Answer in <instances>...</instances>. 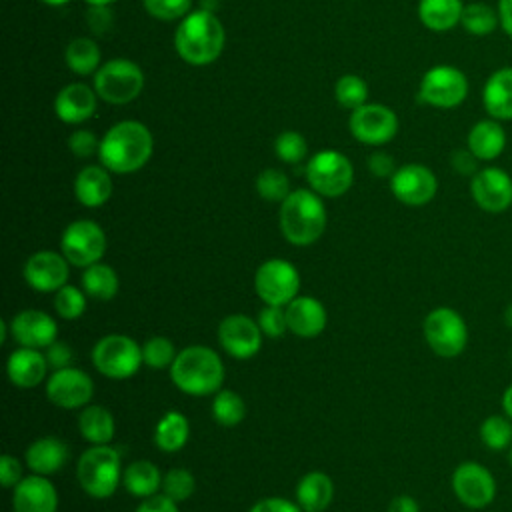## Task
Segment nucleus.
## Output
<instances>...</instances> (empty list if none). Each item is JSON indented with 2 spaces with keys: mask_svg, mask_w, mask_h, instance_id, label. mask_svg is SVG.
<instances>
[{
  "mask_svg": "<svg viewBox=\"0 0 512 512\" xmlns=\"http://www.w3.org/2000/svg\"><path fill=\"white\" fill-rule=\"evenodd\" d=\"M48 370V360L38 348L20 346L8 356L6 374L10 382L18 388H32L38 386Z\"/></svg>",
  "mask_w": 512,
  "mask_h": 512,
  "instance_id": "24",
  "label": "nucleus"
},
{
  "mask_svg": "<svg viewBox=\"0 0 512 512\" xmlns=\"http://www.w3.org/2000/svg\"><path fill=\"white\" fill-rule=\"evenodd\" d=\"M460 24L472 36H488L500 26L498 10H494L492 6L484 4V2L464 4Z\"/></svg>",
  "mask_w": 512,
  "mask_h": 512,
  "instance_id": "36",
  "label": "nucleus"
},
{
  "mask_svg": "<svg viewBox=\"0 0 512 512\" xmlns=\"http://www.w3.org/2000/svg\"><path fill=\"white\" fill-rule=\"evenodd\" d=\"M74 196L88 208H98L112 196L110 170L104 166H86L74 178Z\"/></svg>",
  "mask_w": 512,
  "mask_h": 512,
  "instance_id": "26",
  "label": "nucleus"
},
{
  "mask_svg": "<svg viewBox=\"0 0 512 512\" xmlns=\"http://www.w3.org/2000/svg\"><path fill=\"white\" fill-rule=\"evenodd\" d=\"M498 18L500 28L512 38V0H498Z\"/></svg>",
  "mask_w": 512,
  "mask_h": 512,
  "instance_id": "56",
  "label": "nucleus"
},
{
  "mask_svg": "<svg viewBox=\"0 0 512 512\" xmlns=\"http://www.w3.org/2000/svg\"><path fill=\"white\" fill-rule=\"evenodd\" d=\"M334 96L336 100L348 108V110H356L360 106L366 104L368 98V86L366 82L356 76V74H344L338 78L336 86H334Z\"/></svg>",
  "mask_w": 512,
  "mask_h": 512,
  "instance_id": "39",
  "label": "nucleus"
},
{
  "mask_svg": "<svg viewBox=\"0 0 512 512\" xmlns=\"http://www.w3.org/2000/svg\"><path fill=\"white\" fill-rule=\"evenodd\" d=\"M424 338L434 354L442 358H454L464 352L468 344V326L460 312L448 306L430 310L422 324Z\"/></svg>",
  "mask_w": 512,
  "mask_h": 512,
  "instance_id": "9",
  "label": "nucleus"
},
{
  "mask_svg": "<svg viewBox=\"0 0 512 512\" xmlns=\"http://www.w3.org/2000/svg\"><path fill=\"white\" fill-rule=\"evenodd\" d=\"M502 408H504V414L512 420V384L502 394Z\"/></svg>",
  "mask_w": 512,
  "mask_h": 512,
  "instance_id": "57",
  "label": "nucleus"
},
{
  "mask_svg": "<svg viewBox=\"0 0 512 512\" xmlns=\"http://www.w3.org/2000/svg\"><path fill=\"white\" fill-rule=\"evenodd\" d=\"M224 42V26L210 10L188 12L174 34V48L178 56L192 66H206L214 62L222 54Z\"/></svg>",
  "mask_w": 512,
  "mask_h": 512,
  "instance_id": "2",
  "label": "nucleus"
},
{
  "mask_svg": "<svg viewBox=\"0 0 512 512\" xmlns=\"http://www.w3.org/2000/svg\"><path fill=\"white\" fill-rule=\"evenodd\" d=\"M504 320H506V324L512 328V304H508V308L504 310Z\"/></svg>",
  "mask_w": 512,
  "mask_h": 512,
  "instance_id": "59",
  "label": "nucleus"
},
{
  "mask_svg": "<svg viewBox=\"0 0 512 512\" xmlns=\"http://www.w3.org/2000/svg\"><path fill=\"white\" fill-rule=\"evenodd\" d=\"M82 288L96 300H112L118 292V274L108 264L96 262L84 270Z\"/></svg>",
  "mask_w": 512,
  "mask_h": 512,
  "instance_id": "35",
  "label": "nucleus"
},
{
  "mask_svg": "<svg viewBox=\"0 0 512 512\" xmlns=\"http://www.w3.org/2000/svg\"><path fill=\"white\" fill-rule=\"evenodd\" d=\"M60 248L72 266L88 268L106 252V234L94 220H74L60 238Z\"/></svg>",
  "mask_w": 512,
  "mask_h": 512,
  "instance_id": "12",
  "label": "nucleus"
},
{
  "mask_svg": "<svg viewBox=\"0 0 512 512\" xmlns=\"http://www.w3.org/2000/svg\"><path fill=\"white\" fill-rule=\"evenodd\" d=\"M78 430L90 444H108L116 430L114 416L104 406H86L78 416Z\"/></svg>",
  "mask_w": 512,
  "mask_h": 512,
  "instance_id": "31",
  "label": "nucleus"
},
{
  "mask_svg": "<svg viewBox=\"0 0 512 512\" xmlns=\"http://www.w3.org/2000/svg\"><path fill=\"white\" fill-rule=\"evenodd\" d=\"M326 228V208L314 190H294L280 204L282 236L294 246L314 244Z\"/></svg>",
  "mask_w": 512,
  "mask_h": 512,
  "instance_id": "4",
  "label": "nucleus"
},
{
  "mask_svg": "<svg viewBox=\"0 0 512 512\" xmlns=\"http://www.w3.org/2000/svg\"><path fill=\"white\" fill-rule=\"evenodd\" d=\"M470 194L484 212L500 214L512 206V178L498 166H486L472 176Z\"/></svg>",
  "mask_w": 512,
  "mask_h": 512,
  "instance_id": "15",
  "label": "nucleus"
},
{
  "mask_svg": "<svg viewBox=\"0 0 512 512\" xmlns=\"http://www.w3.org/2000/svg\"><path fill=\"white\" fill-rule=\"evenodd\" d=\"M220 346L238 360L252 358L262 346V330L258 322L244 314H230L218 326Z\"/></svg>",
  "mask_w": 512,
  "mask_h": 512,
  "instance_id": "18",
  "label": "nucleus"
},
{
  "mask_svg": "<svg viewBox=\"0 0 512 512\" xmlns=\"http://www.w3.org/2000/svg\"><path fill=\"white\" fill-rule=\"evenodd\" d=\"M334 496V484L328 474L324 472H308L300 478L296 488L298 506L304 512H322L328 508Z\"/></svg>",
  "mask_w": 512,
  "mask_h": 512,
  "instance_id": "29",
  "label": "nucleus"
},
{
  "mask_svg": "<svg viewBox=\"0 0 512 512\" xmlns=\"http://www.w3.org/2000/svg\"><path fill=\"white\" fill-rule=\"evenodd\" d=\"M256 294L264 304L288 306L300 290V274L292 262L270 258L262 262L254 274Z\"/></svg>",
  "mask_w": 512,
  "mask_h": 512,
  "instance_id": "10",
  "label": "nucleus"
},
{
  "mask_svg": "<svg viewBox=\"0 0 512 512\" xmlns=\"http://www.w3.org/2000/svg\"><path fill=\"white\" fill-rule=\"evenodd\" d=\"M246 414L244 400L234 390H218L212 400V416L220 426L232 428L242 422Z\"/></svg>",
  "mask_w": 512,
  "mask_h": 512,
  "instance_id": "37",
  "label": "nucleus"
},
{
  "mask_svg": "<svg viewBox=\"0 0 512 512\" xmlns=\"http://www.w3.org/2000/svg\"><path fill=\"white\" fill-rule=\"evenodd\" d=\"M388 512H420V506L412 496L402 494V496L392 498V502L388 506Z\"/></svg>",
  "mask_w": 512,
  "mask_h": 512,
  "instance_id": "55",
  "label": "nucleus"
},
{
  "mask_svg": "<svg viewBox=\"0 0 512 512\" xmlns=\"http://www.w3.org/2000/svg\"><path fill=\"white\" fill-rule=\"evenodd\" d=\"M306 150V140L296 130H284L274 140V152L286 164H298L306 156Z\"/></svg>",
  "mask_w": 512,
  "mask_h": 512,
  "instance_id": "44",
  "label": "nucleus"
},
{
  "mask_svg": "<svg viewBox=\"0 0 512 512\" xmlns=\"http://www.w3.org/2000/svg\"><path fill=\"white\" fill-rule=\"evenodd\" d=\"M196 480L186 468H172L162 478V494L174 502H182L194 494Z\"/></svg>",
  "mask_w": 512,
  "mask_h": 512,
  "instance_id": "43",
  "label": "nucleus"
},
{
  "mask_svg": "<svg viewBox=\"0 0 512 512\" xmlns=\"http://www.w3.org/2000/svg\"><path fill=\"white\" fill-rule=\"evenodd\" d=\"M142 358H144L146 366L156 368V370L172 366V362L176 358V350H174L172 340L166 338V336L148 338L142 346Z\"/></svg>",
  "mask_w": 512,
  "mask_h": 512,
  "instance_id": "41",
  "label": "nucleus"
},
{
  "mask_svg": "<svg viewBox=\"0 0 512 512\" xmlns=\"http://www.w3.org/2000/svg\"><path fill=\"white\" fill-rule=\"evenodd\" d=\"M142 362V346L124 334H108L100 338L92 348L94 368L112 380L134 376Z\"/></svg>",
  "mask_w": 512,
  "mask_h": 512,
  "instance_id": "7",
  "label": "nucleus"
},
{
  "mask_svg": "<svg viewBox=\"0 0 512 512\" xmlns=\"http://www.w3.org/2000/svg\"><path fill=\"white\" fill-rule=\"evenodd\" d=\"M144 88V72L126 58H114L94 72V90L108 104H128Z\"/></svg>",
  "mask_w": 512,
  "mask_h": 512,
  "instance_id": "6",
  "label": "nucleus"
},
{
  "mask_svg": "<svg viewBox=\"0 0 512 512\" xmlns=\"http://www.w3.org/2000/svg\"><path fill=\"white\" fill-rule=\"evenodd\" d=\"M44 356L48 360V366L54 368V370H60V368H68L72 364V358H74V352L72 348L66 344V342H58L54 340L48 348H44Z\"/></svg>",
  "mask_w": 512,
  "mask_h": 512,
  "instance_id": "48",
  "label": "nucleus"
},
{
  "mask_svg": "<svg viewBox=\"0 0 512 512\" xmlns=\"http://www.w3.org/2000/svg\"><path fill=\"white\" fill-rule=\"evenodd\" d=\"M256 192L268 202H284L290 194L288 176L278 168H266L256 176Z\"/></svg>",
  "mask_w": 512,
  "mask_h": 512,
  "instance_id": "40",
  "label": "nucleus"
},
{
  "mask_svg": "<svg viewBox=\"0 0 512 512\" xmlns=\"http://www.w3.org/2000/svg\"><path fill=\"white\" fill-rule=\"evenodd\" d=\"M68 148L78 158H90L98 154L100 140L90 130H74L68 138Z\"/></svg>",
  "mask_w": 512,
  "mask_h": 512,
  "instance_id": "47",
  "label": "nucleus"
},
{
  "mask_svg": "<svg viewBox=\"0 0 512 512\" xmlns=\"http://www.w3.org/2000/svg\"><path fill=\"white\" fill-rule=\"evenodd\" d=\"M40 2H44L48 6H62V4H68L70 0H40Z\"/></svg>",
  "mask_w": 512,
  "mask_h": 512,
  "instance_id": "60",
  "label": "nucleus"
},
{
  "mask_svg": "<svg viewBox=\"0 0 512 512\" xmlns=\"http://www.w3.org/2000/svg\"><path fill=\"white\" fill-rule=\"evenodd\" d=\"M96 96V90L82 82L68 84L56 94L54 112L66 124H80L96 112Z\"/></svg>",
  "mask_w": 512,
  "mask_h": 512,
  "instance_id": "22",
  "label": "nucleus"
},
{
  "mask_svg": "<svg viewBox=\"0 0 512 512\" xmlns=\"http://www.w3.org/2000/svg\"><path fill=\"white\" fill-rule=\"evenodd\" d=\"M26 464L34 474H56L68 460V446L56 436H42L26 448Z\"/></svg>",
  "mask_w": 512,
  "mask_h": 512,
  "instance_id": "27",
  "label": "nucleus"
},
{
  "mask_svg": "<svg viewBox=\"0 0 512 512\" xmlns=\"http://www.w3.org/2000/svg\"><path fill=\"white\" fill-rule=\"evenodd\" d=\"M122 484L132 496H138V498L154 496L162 486L160 470L156 468V464L148 460H136L128 464V468L122 472Z\"/></svg>",
  "mask_w": 512,
  "mask_h": 512,
  "instance_id": "32",
  "label": "nucleus"
},
{
  "mask_svg": "<svg viewBox=\"0 0 512 512\" xmlns=\"http://www.w3.org/2000/svg\"><path fill=\"white\" fill-rule=\"evenodd\" d=\"M390 190L406 206H424L436 196L438 180L424 164H404L392 174Z\"/></svg>",
  "mask_w": 512,
  "mask_h": 512,
  "instance_id": "16",
  "label": "nucleus"
},
{
  "mask_svg": "<svg viewBox=\"0 0 512 512\" xmlns=\"http://www.w3.org/2000/svg\"><path fill=\"white\" fill-rule=\"evenodd\" d=\"M258 326H260L262 334H266L268 338H280L288 330L286 308L264 304V308L258 314Z\"/></svg>",
  "mask_w": 512,
  "mask_h": 512,
  "instance_id": "46",
  "label": "nucleus"
},
{
  "mask_svg": "<svg viewBox=\"0 0 512 512\" xmlns=\"http://www.w3.org/2000/svg\"><path fill=\"white\" fill-rule=\"evenodd\" d=\"M484 110L494 120H512V66L494 70L482 88Z\"/></svg>",
  "mask_w": 512,
  "mask_h": 512,
  "instance_id": "25",
  "label": "nucleus"
},
{
  "mask_svg": "<svg viewBox=\"0 0 512 512\" xmlns=\"http://www.w3.org/2000/svg\"><path fill=\"white\" fill-rule=\"evenodd\" d=\"M68 260L64 254L40 250L24 264V280L38 292H58L68 280Z\"/></svg>",
  "mask_w": 512,
  "mask_h": 512,
  "instance_id": "19",
  "label": "nucleus"
},
{
  "mask_svg": "<svg viewBox=\"0 0 512 512\" xmlns=\"http://www.w3.org/2000/svg\"><path fill=\"white\" fill-rule=\"evenodd\" d=\"M250 512H302V508L286 498L280 496H272V498H262L258 500Z\"/></svg>",
  "mask_w": 512,
  "mask_h": 512,
  "instance_id": "51",
  "label": "nucleus"
},
{
  "mask_svg": "<svg viewBox=\"0 0 512 512\" xmlns=\"http://www.w3.org/2000/svg\"><path fill=\"white\" fill-rule=\"evenodd\" d=\"M152 150L154 140L150 130L138 120H122L102 136L98 158L110 172L130 174L150 160Z\"/></svg>",
  "mask_w": 512,
  "mask_h": 512,
  "instance_id": "1",
  "label": "nucleus"
},
{
  "mask_svg": "<svg viewBox=\"0 0 512 512\" xmlns=\"http://www.w3.org/2000/svg\"><path fill=\"white\" fill-rule=\"evenodd\" d=\"M450 164L462 176H474L478 172V158L468 148L466 150L464 148L454 150L452 156H450Z\"/></svg>",
  "mask_w": 512,
  "mask_h": 512,
  "instance_id": "49",
  "label": "nucleus"
},
{
  "mask_svg": "<svg viewBox=\"0 0 512 512\" xmlns=\"http://www.w3.org/2000/svg\"><path fill=\"white\" fill-rule=\"evenodd\" d=\"M504 146H506V132L500 120H494V118L476 122L466 136V148L478 160L498 158L504 152Z\"/></svg>",
  "mask_w": 512,
  "mask_h": 512,
  "instance_id": "28",
  "label": "nucleus"
},
{
  "mask_svg": "<svg viewBox=\"0 0 512 512\" xmlns=\"http://www.w3.org/2000/svg\"><path fill=\"white\" fill-rule=\"evenodd\" d=\"M190 436L188 418L182 412H166L154 430V442L164 452H178L184 448Z\"/></svg>",
  "mask_w": 512,
  "mask_h": 512,
  "instance_id": "33",
  "label": "nucleus"
},
{
  "mask_svg": "<svg viewBox=\"0 0 512 512\" xmlns=\"http://www.w3.org/2000/svg\"><path fill=\"white\" fill-rule=\"evenodd\" d=\"M20 480H22L20 462L14 456L4 454L2 460H0V482H2V486L10 488V486H16Z\"/></svg>",
  "mask_w": 512,
  "mask_h": 512,
  "instance_id": "50",
  "label": "nucleus"
},
{
  "mask_svg": "<svg viewBox=\"0 0 512 512\" xmlns=\"http://www.w3.org/2000/svg\"><path fill=\"white\" fill-rule=\"evenodd\" d=\"M480 440L490 450H504L512 446V420L504 414H492L480 424Z\"/></svg>",
  "mask_w": 512,
  "mask_h": 512,
  "instance_id": "38",
  "label": "nucleus"
},
{
  "mask_svg": "<svg viewBox=\"0 0 512 512\" xmlns=\"http://www.w3.org/2000/svg\"><path fill=\"white\" fill-rule=\"evenodd\" d=\"M286 308L288 330L302 338H314L326 328V308L312 296H296Z\"/></svg>",
  "mask_w": 512,
  "mask_h": 512,
  "instance_id": "23",
  "label": "nucleus"
},
{
  "mask_svg": "<svg viewBox=\"0 0 512 512\" xmlns=\"http://www.w3.org/2000/svg\"><path fill=\"white\" fill-rule=\"evenodd\" d=\"M88 24H90L92 32L102 34L108 28V24H110L108 6H90V10H88Z\"/></svg>",
  "mask_w": 512,
  "mask_h": 512,
  "instance_id": "54",
  "label": "nucleus"
},
{
  "mask_svg": "<svg viewBox=\"0 0 512 512\" xmlns=\"http://www.w3.org/2000/svg\"><path fill=\"white\" fill-rule=\"evenodd\" d=\"M170 378L184 394H216L224 382V364L212 348L188 346L176 354L170 366Z\"/></svg>",
  "mask_w": 512,
  "mask_h": 512,
  "instance_id": "3",
  "label": "nucleus"
},
{
  "mask_svg": "<svg viewBox=\"0 0 512 512\" xmlns=\"http://www.w3.org/2000/svg\"><path fill=\"white\" fill-rule=\"evenodd\" d=\"M306 180L316 194L336 198L350 190L354 182V168L342 152L322 150L308 160Z\"/></svg>",
  "mask_w": 512,
  "mask_h": 512,
  "instance_id": "8",
  "label": "nucleus"
},
{
  "mask_svg": "<svg viewBox=\"0 0 512 512\" xmlns=\"http://www.w3.org/2000/svg\"><path fill=\"white\" fill-rule=\"evenodd\" d=\"M146 12L156 20H182L190 12V0H142Z\"/></svg>",
  "mask_w": 512,
  "mask_h": 512,
  "instance_id": "45",
  "label": "nucleus"
},
{
  "mask_svg": "<svg viewBox=\"0 0 512 512\" xmlns=\"http://www.w3.org/2000/svg\"><path fill=\"white\" fill-rule=\"evenodd\" d=\"M12 338L26 348H48L58 334V326L52 316L42 310H22L10 322Z\"/></svg>",
  "mask_w": 512,
  "mask_h": 512,
  "instance_id": "20",
  "label": "nucleus"
},
{
  "mask_svg": "<svg viewBox=\"0 0 512 512\" xmlns=\"http://www.w3.org/2000/svg\"><path fill=\"white\" fill-rule=\"evenodd\" d=\"M122 462L116 448L108 444H92L76 466V478L82 490L92 498H108L122 482Z\"/></svg>",
  "mask_w": 512,
  "mask_h": 512,
  "instance_id": "5",
  "label": "nucleus"
},
{
  "mask_svg": "<svg viewBox=\"0 0 512 512\" xmlns=\"http://www.w3.org/2000/svg\"><path fill=\"white\" fill-rule=\"evenodd\" d=\"M54 308L64 320H76L86 310V294L76 286H62L54 296Z\"/></svg>",
  "mask_w": 512,
  "mask_h": 512,
  "instance_id": "42",
  "label": "nucleus"
},
{
  "mask_svg": "<svg viewBox=\"0 0 512 512\" xmlns=\"http://www.w3.org/2000/svg\"><path fill=\"white\" fill-rule=\"evenodd\" d=\"M94 394L92 378L80 368H60L46 382V396L58 408H80L90 402Z\"/></svg>",
  "mask_w": 512,
  "mask_h": 512,
  "instance_id": "17",
  "label": "nucleus"
},
{
  "mask_svg": "<svg viewBox=\"0 0 512 512\" xmlns=\"http://www.w3.org/2000/svg\"><path fill=\"white\" fill-rule=\"evenodd\" d=\"M56 508L58 494L46 476L32 474L16 484L12 494L14 512H56Z\"/></svg>",
  "mask_w": 512,
  "mask_h": 512,
  "instance_id": "21",
  "label": "nucleus"
},
{
  "mask_svg": "<svg viewBox=\"0 0 512 512\" xmlns=\"http://www.w3.org/2000/svg\"><path fill=\"white\" fill-rule=\"evenodd\" d=\"M368 168L378 178H392V174L396 172L394 158L388 152H374V154H370Z\"/></svg>",
  "mask_w": 512,
  "mask_h": 512,
  "instance_id": "52",
  "label": "nucleus"
},
{
  "mask_svg": "<svg viewBox=\"0 0 512 512\" xmlns=\"http://www.w3.org/2000/svg\"><path fill=\"white\" fill-rule=\"evenodd\" d=\"M462 0H420L418 18L432 32H448L460 24Z\"/></svg>",
  "mask_w": 512,
  "mask_h": 512,
  "instance_id": "30",
  "label": "nucleus"
},
{
  "mask_svg": "<svg viewBox=\"0 0 512 512\" xmlns=\"http://www.w3.org/2000/svg\"><path fill=\"white\" fill-rule=\"evenodd\" d=\"M348 126L358 142L380 146L396 136L398 118L394 110L384 104H364L352 110Z\"/></svg>",
  "mask_w": 512,
  "mask_h": 512,
  "instance_id": "14",
  "label": "nucleus"
},
{
  "mask_svg": "<svg viewBox=\"0 0 512 512\" xmlns=\"http://www.w3.org/2000/svg\"><path fill=\"white\" fill-rule=\"evenodd\" d=\"M452 490L466 508L482 510L496 496V480L480 462H462L452 472Z\"/></svg>",
  "mask_w": 512,
  "mask_h": 512,
  "instance_id": "13",
  "label": "nucleus"
},
{
  "mask_svg": "<svg viewBox=\"0 0 512 512\" xmlns=\"http://www.w3.org/2000/svg\"><path fill=\"white\" fill-rule=\"evenodd\" d=\"M468 96V78L462 70L450 64H438L426 70L420 80V102L434 108H454Z\"/></svg>",
  "mask_w": 512,
  "mask_h": 512,
  "instance_id": "11",
  "label": "nucleus"
},
{
  "mask_svg": "<svg viewBox=\"0 0 512 512\" xmlns=\"http://www.w3.org/2000/svg\"><path fill=\"white\" fill-rule=\"evenodd\" d=\"M64 60L74 74H94L100 68V50L90 38H74L64 50Z\"/></svg>",
  "mask_w": 512,
  "mask_h": 512,
  "instance_id": "34",
  "label": "nucleus"
},
{
  "mask_svg": "<svg viewBox=\"0 0 512 512\" xmlns=\"http://www.w3.org/2000/svg\"><path fill=\"white\" fill-rule=\"evenodd\" d=\"M136 512H178V506L166 494H154L144 498V502L136 508Z\"/></svg>",
  "mask_w": 512,
  "mask_h": 512,
  "instance_id": "53",
  "label": "nucleus"
},
{
  "mask_svg": "<svg viewBox=\"0 0 512 512\" xmlns=\"http://www.w3.org/2000/svg\"><path fill=\"white\" fill-rule=\"evenodd\" d=\"M508 458H510V464H512V446H510V456Z\"/></svg>",
  "mask_w": 512,
  "mask_h": 512,
  "instance_id": "61",
  "label": "nucleus"
},
{
  "mask_svg": "<svg viewBox=\"0 0 512 512\" xmlns=\"http://www.w3.org/2000/svg\"><path fill=\"white\" fill-rule=\"evenodd\" d=\"M90 6H110L116 0H86Z\"/></svg>",
  "mask_w": 512,
  "mask_h": 512,
  "instance_id": "58",
  "label": "nucleus"
}]
</instances>
